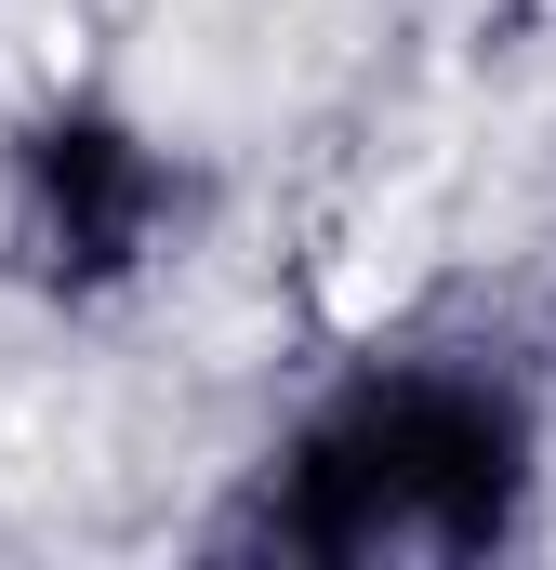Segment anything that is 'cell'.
<instances>
[{
    "mask_svg": "<svg viewBox=\"0 0 556 570\" xmlns=\"http://www.w3.org/2000/svg\"><path fill=\"white\" fill-rule=\"evenodd\" d=\"M530 504V412L490 372H371L266 478L278 558H490Z\"/></svg>",
    "mask_w": 556,
    "mask_h": 570,
    "instance_id": "cell-1",
    "label": "cell"
},
{
    "mask_svg": "<svg viewBox=\"0 0 556 570\" xmlns=\"http://www.w3.org/2000/svg\"><path fill=\"white\" fill-rule=\"evenodd\" d=\"M159 226H172V159L133 120L53 107V120L13 134V253H27L40 292H67V305L120 292L159 253Z\"/></svg>",
    "mask_w": 556,
    "mask_h": 570,
    "instance_id": "cell-2",
    "label": "cell"
}]
</instances>
